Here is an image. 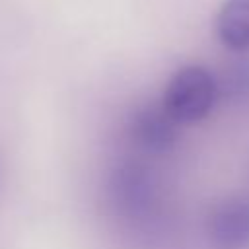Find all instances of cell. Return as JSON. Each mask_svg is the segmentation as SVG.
I'll return each instance as SVG.
<instances>
[{
  "mask_svg": "<svg viewBox=\"0 0 249 249\" xmlns=\"http://www.w3.org/2000/svg\"><path fill=\"white\" fill-rule=\"evenodd\" d=\"M218 95V82L206 68L185 66L167 82L161 105L177 124H193L210 115Z\"/></svg>",
  "mask_w": 249,
  "mask_h": 249,
  "instance_id": "1",
  "label": "cell"
},
{
  "mask_svg": "<svg viewBox=\"0 0 249 249\" xmlns=\"http://www.w3.org/2000/svg\"><path fill=\"white\" fill-rule=\"evenodd\" d=\"M109 202L126 220L146 218L158 200V187L150 169L138 161L119 163L109 175Z\"/></svg>",
  "mask_w": 249,
  "mask_h": 249,
  "instance_id": "2",
  "label": "cell"
},
{
  "mask_svg": "<svg viewBox=\"0 0 249 249\" xmlns=\"http://www.w3.org/2000/svg\"><path fill=\"white\" fill-rule=\"evenodd\" d=\"M128 136L138 150L152 156H163L171 152L177 142V123L163 105L146 103L130 115Z\"/></svg>",
  "mask_w": 249,
  "mask_h": 249,
  "instance_id": "3",
  "label": "cell"
},
{
  "mask_svg": "<svg viewBox=\"0 0 249 249\" xmlns=\"http://www.w3.org/2000/svg\"><path fill=\"white\" fill-rule=\"evenodd\" d=\"M206 239L212 249H249V200L218 202L206 218Z\"/></svg>",
  "mask_w": 249,
  "mask_h": 249,
  "instance_id": "4",
  "label": "cell"
},
{
  "mask_svg": "<svg viewBox=\"0 0 249 249\" xmlns=\"http://www.w3.org/2000/svg\"><path fill=\"white\" fill-rule=\"evenodd\" d=\"M216 33L230 51H249V0H228L218 14Z\"/></svg>",
  "mask_w": 249,
  "mask_h": 249,
  "instance_id": "5",
  "label": "cell"
},
{
  "mask_svg": "<svg viewBox=\"0 0 249 249\" xmlns=\"http://www.w3.org/2000/svg\"><path fill=\"white\" fill-rule=\"evenodd\" d=\"M218 88L231 99H247L249 97V60H239L226 74Z\"/></svg>",
  "mask_w": 249,
  "mask_h": 249,
  "instance_id": "6",
  "label": "cell"
}]
</instances>
